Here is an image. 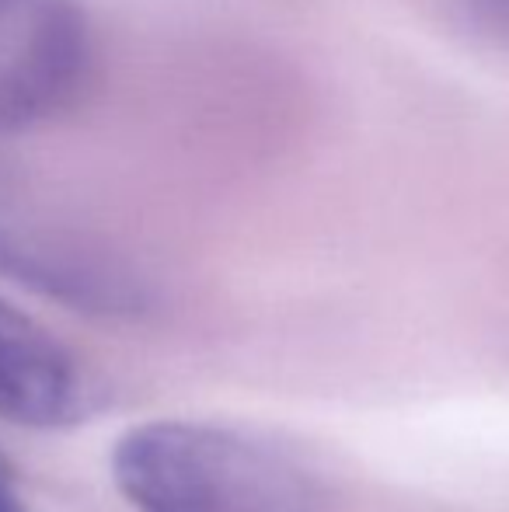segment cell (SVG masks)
I'll use <instances>...</instances> for the list:
<instances>
[{
	"label": "cell",
	"instance_id": "obj_1",
	"mask_svg": "<svg viewBox=\"0 0 509 512\" xmlns=\"http://www.w3.org/2000/svg\"><path fill=\"white\" fill-rule=\"evenodd\" d=\"M112 478L136 512H325L314 478L276 446L203 422L129 429Z\"/></svg>",
	"mask_w": 509,
	"mask_h": 512
},
{
	"label": "cell",
	"instance_id": "obj_2",
	"mask_svg": "<svg viewBox=\"0 0 509 512\" xmlns=\"http://www.w3.org/2000/svg\"><path fill=\"white\" fill-rule=\"evenodd\" d=\"M88 67L81 0H0V136L60 115L81 95Z\"/></svg>",
	"mask_w": 509,
	"mask_h": 512
},
{
	"label": "cell",
	"instance_id": "obj_3",
	"mask_svg": "<svg viewBox=\"0 0 509 512\" xmlns=\"http://www.w3.org/2000/svg\"><path fill=\"white\" fill-rule=\"evenodd\" d=\"M95 408L98 384L81 359L0 297V418L21 429H67Z\"/></svg>",
	"mask_w": 509,
	"mask_h": 512
},
{
	"label": "cell",
	"instance_id": "obj_4",
	"mask_svg": "<svg viewBox=\"0 0 509 512\" xmlns=\"http://www.w3.org/2000/svg\"><path fill=\"white\" fill-rule=\"evenodd\" d=\"M464 21L475 35L509 49V0H461Z\"/></svg>",
	"mask_w": 509,
	"mask_h": 512
},
{
	"label": "cell",
	"instance_id": "obj_5",
	"mask_svg": "<svg viewBox=\"0 0 509 512\" xmlns=\"http://www.w3.org/2000/svg\"><path fill=\"white\" fill-rule=\"evenodd\" d=\"M0 512H28L25 502L18 499V488H14L11 471L4 467V460H0Z\"/></svg>",
	"mask_w": 509,
	"mask_h": 512
}]
</instances>
